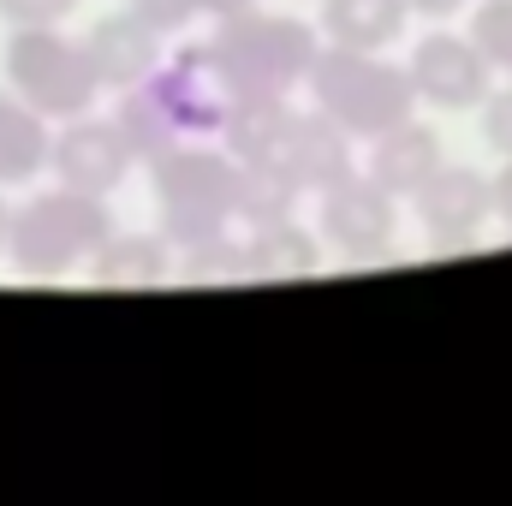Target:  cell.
<instances>
[{
  "mask_svg": "<svg viewBox=\"0 0 512 506\" xmlns=\"http://www.w3.org/2000/svg\"><path fill=\"white\" fill-rule=\"evenodd\" d=\"M191 54L227 90V102L292 96V84H304L322 54V30H310L304 18H286V12L239 6V12L209 18V30L191 42Z\"/></svg>",
  "mask_w": 512,
  "mask_h": 506,
  "instance_id": "obj_1",
  "label": "cell"
},
{
  "mask_svg": "<svg viewBox=\"0 0 512 506\" xmlns=\"http://www.w3.org/2000/svg\"><path fill=\"white\" fill-rule=\"evenodd\" d=\"M78 12V0H0V18L12 30H42V24H66Z\"/></svg>",
  "mask_w": 512,
  "mask_h": 506,
  "instance_id": "obj_23",
  "label": "cell"
},
{
  "mask_svg": "<svg viewBox=\"0 0 512 506\" xmlns=\"http://www.w3.org/2000/svg\"><path fill=\"white\" fill-rule=\"evenodd\" d=\"M393 209H399V197H387L370 173H352V179H340V185L322 191L316 233L346 262H376L393 245V221H399Z\"/></svg>",
  "mask_w": 512,
  "mask_h": 506,
  "instance_id": "obj_6",
  "label": "cell"
},
{
  "mask_svg": "<svg viewBox=\"0 0 512 506\" xmlns=\"http://www.w3.org/2000/svg\"><path fill=\"white\" fill-rule=\"evenodd\" d=\"M304 185L274 167V161H256V167H239V221L245 227H268V221H292Z\"/></svg>",
  "mask_w": 512,
  "mask_h": 506,
  "instance_id": "obj_19",
  "label": "cell"
},
{
  "mask_svg": "<svg viewBox=\"0 0 512 506\" xmlns=\"http://www.w3.org/2000/svg\"><path fill=\"white\" fill-rule=\"evenodd\" d=\"M441 137L429 126H417V120H399L393 131H382V137H370V179L382 185L387 197H399V203H411L435 173H441Z\"/></svg>",
  "mask_w": 512,
  "mask_h": 506,
  "instance_id": "obj_12",
  "label": "cell"
},
{
  "mask_svg": "<svg viewBox=\"0 0 512 506\" xmlns=\"http://www.w3.org/2000/svg\"><path fill=\"white\" fill-rule=\"evenodd\" d=\"M155 185V215L173 251H191L239 221V161L209 143H173L167 155L149 161Z\"/></svg>",
  "mask_w": 512,
  "mask_h": 506,
  "instance_id": "obj_2",
  "label": "cell"
},
{
  "mask_svg": "<svg viewBox=\"0 0 512 506\" xmlns=\"http://www.w3.org/2000/svg\"><path fill=\"white\" fill-rule=\"evenodd\" d=\"M405 18H411V0H322V36L334 48L382 54L387 42H399Z\"/></svg>",
  "mask_w": 512,
  "mask_h": 506,
  "instance_id": "obj_14",
  "label": "cell"
},
{
  "mask_svg": "<svg viewBox=\"0 0 512 506\" xmlns=\"http://www.w3.org/2000/svg\"><path fill=\"white\" fill-rule=\"evenodd\" d=\"M239 6H256V0H203V12H209V18H221V12H239Z\"/></svg>",
  "mask_w": 512,
  "mask_h": 506,
  "instance_id": "obj_27",
  "label": "cell"
},
{
  "mask_svg": "<svg viewBox=\"0 0 512 506\" xmlns=\"http://www.w3.org/2000/svg\"><path fill=\"white\" fill-rule=\"evenodd\" d=\"M185 256V274L191 280H239L245 274V239H233V227L227 233H215V239H203V245H191Z\"/></svg>",
  "mask_w": 512,
  "mask_h": 506,
  "instance_id": "obj_21",
  "label": "cell"
},
{
  "mask_svg": "<svg viewBox=\"0 0 512 506\" xmlns=\"http://www.w3.org/2000/svg\"><path fill=\"white\" fill-rule=\"evenodd\" d=\"M48 149H54V137L42 126V114L6 84V90H0V185L36 179V173L48 167Z\"/></svg>",
  "mask_w": 512,
  "mask_h": 506,
  "instance_id": "obj_17",
  "label": "cell"
},
{
  "mask_svg": "<svg viewBox=\"0 0 512 506\" xmlns=\"http://www.w3.org/2000/svg\"><path fill=\"white\" fill-rule=\"evenodd\" d=\"M322 268V239L298 221H268V227H251L245 239V274L256 280H304Z\"/></svg>",
  "mask_w": 512,
  "mask_h": 506,
  "instance_id": "obj_16",
  "label": "cell"
},
{
  "mask_svg": "<svg viewBox=\"0 0 512 506\" xmlns=\"http://www.w3.org/2000/svg\"><path fill=\"white\" fill-rule=\"evenodd\" d=\"M173 274V239L155 227V233H114L102 251L90 256V280L96 286H155Z\"/></svg>",
  "mask_w": 512,
  "mask_h": 506,
  "instance_id": "obj_15",
  "label": "cell"
},
{
  "mask_svg": "<svg viewBox=\"0 0 512 506\" xmlns=\"http://www.w3.org/2000/svg\"><path fill=\"white\" fill-rule=\"evenodd\" d=\"M411 12H417V18H435V24H441V18L465 12V0H411Z\"/></svg>",
  "mask_w": 512,
  "mask_h": 506,
  "instance_id": "obj_25",
  "label": "cell"
},
{
  "mask_svg": "<svg viewBox=\"0 0 512 506\" xmlns=\"http://www.w3.org/2000/svg\"><path fill=\"white\" fill-rule=\"evenodd\" d=\"M6 84L42 114V120H78L96 108V66L84 54V36H66L60 24H42V30H12L6 42Z\"/></svg>",
  "mask_w": 512,
  "mask_h": 506,
  "instance_id": "obj_5",
  "label": "cell"
},
{
  "mask_svg": "<svg viewBox=\"0 0 512 506\" xmlns=\"http://www.w3.org/2000/svg\"><path fill=\"white\" fill-rule=\"evenodd\" d=\"M411 203H417V221H423L435 251H471L483 221L495 215V179H483L477 167H447L441 161V173Z\"/></svg>",
  "mask_w": 512,
  "mask_h": 506,
  "instance_id": "obj_9",
  "label": "cell"
},
{
  "mask_svg": "<svg viewBox=\"0 0 512 506\" xmlns=\"http://www.w3.org/2000/svg\"><path fill=\"white\" fill-rule=\"evenodd\" d=\"M292 102L286 96H245L227 108V126H221V149L239 161V167H256V161H274L286 131H292Z\"/></svg>",
  "mask_w": 512,
  "mask_h": 506,
  "instance_id": "obj_13",
  "label": "cell"
},
{
  "mask_svg": "<svg viewBox=\"0 0 512 506\" xmlns=\"http://www.w3.org/2000/svg\"><path fill=\"white\" fill-rule=\"evenodd\" d=\"M495 215L512 227V161L501 167V179H495Z\"/></svg>",
  "mask_w": 512,
  "mask_h": 506,
  "instance_id": "obj_26",
  "label": "cell"
},
{
  "mask_svg": "<svg viewBox=\"0 0 512 506\" xmlns=\"http://www.w3.org/2000/svg\"><path fill=\"white\" fill-rule=\"evenodd\" d=\"M310 102L340 120L352 137H382L399 120L417 114V84L405 66H387L382 54H364V48H334L322 42L316 66H310Z\"/></svg>",
  "mask_w": 512,
  "mask_h": 506,
  "instance_id": "obj_4",
  "label": "cell"
},
{
  "mask_svg": "<svg viewBox=\"0 0 512 506\" xmlns=\"http://www.w3.org/2000/svg\"><path fill=\"white\" fill-rule=\"evenodd\" d=\"M48 167H54V173H60V185H72V191L114 197V191L126 185V173L137 167V155H131V143H126V131H120V120L78 114V120H66V131L54 137V149H48Z\"/></svg>",
  "mask_w": 512,
  "mask_h": 506,
  "instance_id": "obj_8",
  "label": "cell"
},
{
  "mask_svg": "<svg viewBox=\"0 0 512 506\" xmlns=\"http://www.w3.org/2000/svg\"><path fill=\"white\" fill-rule=\"evenodd\" d=\"M274 167H286L304 191L322 197L328 185H340V179L358 173V161H352V131L340 126V120H328L322 108H310V114L292 120L286 143H280V155H274Z\"/></svg>",
  "mask_w": 512,
  "mask_h": 506,
  "instance_id": "obj_10",
  "label": "cell"
},
{
  "mask_svg": "<svg viewBox=\"0 0 512 506\" xmlns=\"http://www.w3.org/2000/svg\"><path fill=\"white\" fill-rule=\"evenodd\" d=\"M483 143L512 161V90H489L483 96Z\"/></svg>",
  "mask_w": 512,
  "mask_h": 506,
  "instance_id": "obj_24",
  "label": "cell"
},
{
  "mask_svg": "<svg viewBox=\"0 0 512 506\" xmlns=\"http://www.w3.org/2000/svg\"><path fill=\"white\" fill-rule=\"evenodd\" d=\"M114 120H120V131H126L131 155L149 167L155 155H167L173 143H185V131L173 126V114L161 108V96L149 90V84H131V90H120V108H114Z\"/></svg>",
  "mask_w": 512,
  "mask_h": 506,
  "instance_id": "obj_18",
  "label": "cell"
},
{
  "mask_svg": "<svg viewBox=\"0 0 512 506\" xmlns=\"http://www.w3.org/2000/svg\"><path fill=\"white\" fill-rule=\"evenodd\" d=\"M411 84H417V102L441 108V114H465V108H483L489 96V60L471 36H453V30H429L411 60H405Z\"/></svg>",
  "mask_w": 512,
  "mask_h": 506,
  "instance_id": "obj_7",
  "label": "cell"
},
{
  "mask_svg": "<svg viewBox=\"0 0 512 506\" xmlns=\"http://www.w3.org/2000/svg\"><path fill=\"white\" fill-rule=\"evenodd\" d=\"M6 227H12V209L0 203V245H6Z\"/></svg>",
  "mask_w": 512,
  "mask_h": 506,
  "instance_id": "obj_28",
  "label": "cell"
},
{
  "mask_svg": "<svg viewBox=\"0 0 512 506\" xmlns=\"http://www.w3.org/2000/svg\"><path fill=\"white\" fill-rule=\"evenodd\" d=\"M108 239H114L108 197H90V191L60 185V191L30 197L24 209H12L6 256H12L18 274H30V280H54V274L84 268Z\"/></svg>",
  "mask_w": 512,
  "mask_h": 506,
  "instance_id": "obj_3",
  "label": "cell"
},
{
  "mask_svg": "<svg viewBox=\"0 0 512 506\" xmlns=\"http://www.w3.org/2000/svg\"><path fill=\"white\" fill-rule=\"evenodd\" d=\"M126 6L149 24V30H161V36H179L185 24L209 18V12H203V0H126Z\"/></svg>",
  "mask_w": 512,
  "mask_h": 506,
  "instance_id": "obj_22",
  "label": "cell"
},
{
  "mask_svg": "<svg viewBox=\"0 0 512 506\" xmlns=\"http://www.w3.org/2000/svg\"><path fill=\"white\" fill-rule=\"evenodd\" d=\"M84 54H90V66H96L102 90H131V84H143V78L161 66V30H149V24L126 6V12H108V18L90 24Z\"/></svg>",
  "mask_w": 512,
  "mask_h": 506,
  "instance_id": "obj_11",
  "label": "cell"
},
{
  "mask_svg": "<svg viewBox=\"0 0 512 506\" xmlns=\"http://www.w3.org/2000/svg\"><path fill=\"white\" fill-rule=\"evenodd\" d=\"M471 42L483 48V60H489L495 72L512 78V0H483V6L471 12Z\"/></svg>",
  "mask_w": 512,
  "mask_h": 506,
  "instance_id": "obj_20",
  "label": "cell"
}]
</instances>
